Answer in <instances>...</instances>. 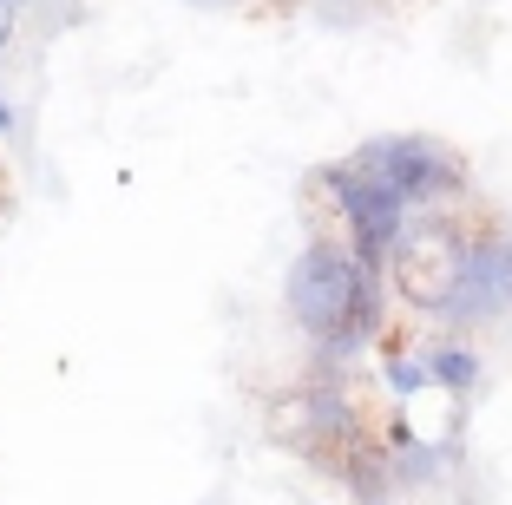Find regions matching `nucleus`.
<instances>
[{
  "label": "nucleus",
  "mask_w": 512,
  "mask_h": 505,
  "mask_svg": "<svg viewBox=\"0 0 512 505\" xmlns=\"http://www.w3.org/2000/svg\"><path fill=\"white\" fill-rule=\"evenodd\" d=\"M289 315L309 335H329L342 322L375 328V315H381L375 269H362V256L342 250V243H309L296 256V269H289Z\"/></svg>",
  "instance_id": "1"
},
{
  "label": "nucleus",
  "mask_w": 512,
  "mask_h": 505,
  "mask_svg": "<svg viewBox=\"0 0 512 505\" xmlns=\"http://www.w3.org/2000/svg\"><path fill=\"white\" fill-rule=\"evenodd\" d=\"M316 184L335 191L348 230H355V256H362V269H381L388 250H394V237H401V223H407V197L388 191L381 178H368L355 158H348V164H322Z\"/></svg>",
  "instance_id": "2"
},
{
  "label": "nucleus",
  "mask_w": 512,
  "mask_h": 505,
  "mask_svg": "<svg viewBox=\"0 0 512 505\" xmlns=\"http://www.w3.org/2000/svg\"><path fill=\"white\" fill-rule=\"evenodd\" d=\"M394 276H401V296L414 309L434 315L440 302L453 296L460 283V263H467V237L453 230L447 217H427V223H401V237H394Z\"/></svg>",
  "instance_id": "3"
},
{
  "label": "nucleus",
  "mask_w": 512,
  "mask_h": 505,
  "mask_svg": "<svg viewBox=\"0 0 512 505\" xmlns=\"http://www.w3.org/2000/svg\"><path fill=\"white\" fill-rule=\"evenodd\" d=\"M355 164H362L368 178H381L388 191H401L407 204H440L447 191H460V158H453L447 145H434V138H368L362 151H355Z\"/></svg>",
  "instance_id": "4"
},
{
  "label": "nucleus",
  "mask_w": 512,
  "mask_h": 505,
  "mask_svg": "<svg viewBox=\"0 0 512 505\" xmlns=\"http://www.w3.org/2000/svg\"><path fill=\"white\" fill-rule=\"evenodd\" d=\"M401 440H421V446H447L460 433V407H453V387L421 381L414 394H401Z\"/></svg>",
  "instance_id": "5"
},
{
  "label": "nucleus",
  "mask_w": 512,
  "mask_h": 505,
  "mask_svg": "<svg viewBox=\"0 0 512 505\" xmlns=\"http://www.w3.org/2000/svg\"><path fill=\"white\" fill-rule=\"evenodd\" d=\"M427 374H434L440 387H453V394H460V387L480 381V355H473V348H460V342H447V348H434V355H427Z\"/></svg>",
  "instance_id": "6"
},
{
  "label": "nucleus",
  "mask_w": 512,
  "mask_h": 505,
  "mask_svg": "<svg viewBox=\"0 0 512 505\" xmlns=\"http://www.w3.org/2000/svg\"><path fill=\"white\" fill-rule=\"evenodd\" d=\"M381 381H388V394L401 401V394H414V387H421V381H434V374H427V361H421V355H388Z\"/></svg>",
  "instance_id": "7"
},
{
  "label": "nucleus",
  "mask_w": 512,
  "mask_h": 505,
  "mask_svg": "<svg viewBox=\"0 0 512 505\" xmlns=\"http://www.w3.org/2000/svg\"><path fill=\"white\" fill-rule=\"evenodd\" d=\"M14 20H20V0H0V53H7V40H14Z\"/></svg>",
  "instance_id": "8"
},
{
  "label": "nucleus",
  "mask_w": 512,
  "mask_h": 505,
  "mask_svg": "<svg viewBox=\"0 0 512 505\" xmlns=\"http://www.w3.org/2000/svg\"><path fill=\"white\" fill-rule=\"evenodd\" d=\"M506 315H512V302H506Z\"/></svg>",
  "instance_id": "9"
}]
</instances>
